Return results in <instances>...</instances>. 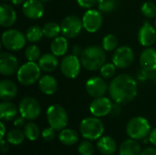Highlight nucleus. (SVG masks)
Here are the masks:
<instances>
[{
  "instance_id": "10",
  "label": "nucleus",
  "mask_w": 156,
  "mask_h": 155,
  "mask_svg": "<svg viewBox=\"0 0 156 155\" xmlns=\"http://www.w3.org/2000/svg\"><path fill=\"white\" fill-rule=\"evenodd\" d=\"M134 59L133 49L128 46H122L115 49L112 56L113 64L120 69L128 68Z\"/></svg>"
},
{
  "instance_id": "4",
  "label": "nucleus",
  "mask_w": 156,
  "mask_h": 155,
  "mask_svg": "<svg viewBox=\"0 0 156 155\" xmlns=\"http://www.w3.org/2000/svg\"><path fill=\"white\" fill-rule=\"evenodd\" d=\"M126 132L128 136L133 140H144L151 132V125L144 117H134L129 121Z\"/></svg>"
},
{
  "instance_id": "28",
  "label": "nucleus",
  "mask_w": 156,
  "mask_h": 155,
  "mask_svg": "<svg viewBox=\"0 0 156 155\" xmlns=\"http://www.w3.org/2000/svg\"><path fill=\"white\" fill-rule=\"evenodd\" d=\"M25 138H26V136H25L24 132H22L19 129H13V130L9 131L6 135V141L8 142V143L12 144V145L21 144L24 142Z\"/></svg>"
},
{
  "instance_id": "30",
  "label": "nucleus",
  "mask_w": 156,
  "mask_h": 155,
  "mask_svg": "<svg viewBox=\"0 0 156 155\" xmlns=\"http://www.w3.org/2000/svg\"><path fill=\"white\" fill-rule=\"evenodd\" d=\"M43 35V28H41L39 26H32L27 30L26 37L29 42L36 43L42 38Z\"/></svg>"
},
{
  "instance_id": "39",
  "label": "nucleus",
  "mask_w": 156,
  "mask_h": 155,
  "mask_svg": "<svg viewBox=\"0 0 156 155\" xmlns=\"http://www.w3.org/2000/svg\"><path fill=\"white\" fill-rule=\"evenodd\" d=\"M77 2H78L80 6H81L83 8L90 9L95 5L97 0H77Z\"/></svg>"
},
{
  "instance_id": "37",
  "label": "nucleus",
  "mask_w": 156,
  "mask_h": 155,
  "mask_svg": "<svg viewBox=\"0 0 156 155\" xmlns=\"http://www.w3.org/2000/svg\"><path fill=\"white\" fill-rule=\"evenodd\" d=\"M79 153L80 155H93L94 146L89 141H83L79 145Z\"/></svg>"
},
{
  "instance_id": "46",
  "label": "nucleus",
  "mask_w": 156,
  "mask_h": 155,
  "mask_svg": "<svg viewBox=\"0 0 156 155\" xmlns=\"http://www.w3.org/2000/svg\"><path fill=\"white\" fill-rule=\"evenodd\" d=\"M0 125H1V140L4 138V136H5V125H4V123L1 122H0Z\"/></svg>"
},
{
  "instance_id": "40",
  "label": "nucleus",
  "mask_w": 156,
  "mask_h": 155,
  "mask_svg": "<svg viewBox=\"0 0 156 155\" xmlns=\"http://www.w3.org/2000/svg\"><path fill=\"white\" fill-rule=\"evenodd\" d=\"M25 121H26V119L24 117L20 116V117H17L14 120L13 124L16 128H21L22 126H25Z\"/></svg>"
},
{
  "instance_id": "29",
  "label": "nucleus",
  "mask_w": 156,
  "mask_h": 155,
  "mask_svg": "<svg viewBox=\"0 0 156 155\" xmlns=\"http://www.w3.org/2000/svg\"><path fill=\"white\" fill-rule=\"evenodd\" d=\"M42 28L44 36L48 38H55L58 37V34L61 31L60 26H58L56 22H48Z\"/></svg>"
},
{
  "instance_id": "8",
  "label": "nucleus",
  "mask_w": 156,
  "mask_h": 155,
  "mask_svg": "<svg viewBox=\"0 0 156 155\" xmlns=\"http://www.w3.org/2000/svg\"><path fill=\"white\" fill-rule=\"evenodd\" d=\"M18 111L22 117L27 121L36 120L41 112V108L38 101L32 97L23 98L18 105Z\"/></svg>"
},
{
  "instance_id": "42",
  "label": "nucleus",
  "mask_w": 156,
  "mask_h": 155,
  "mask_svg": "<svg viewBox=\"0 0 156 155\" xmlns=\"http://www.w3.org/2000/svg\"><path fill=\"white\" fill-rule=\"evenodd\" d=\"M141 155H156V149L154 147H148L142 152Z\"/></svg>"
},
{
  "instance_id": "41",
  "label": "nucleus",
  "mask_w": 156,
  "mask_h": 155,
  "mask_svg": "<svg viewBox=\"0 0 156 155\" xmlns=\"http://www.w3.org/2000/svg\"><path fill=\"white\" fill-rule=\"evenodd\" d=\"M149 142L156 146V128H154L153 131H151L150 134H149Z\"/></svg>"
},
{
  "instance_id": "45",
  "label": "nucleus",
  "mask_w": 156,
  "mask_h": 155,
  "mask_svg": "<svg viewBox=\"0 0 156 155\" xmlns=\"http://www.w3.org/2000/svg\"><path fill=\"white\" fill-rule=\"evenodd\" d=\"M11 2L15 5H24L26 0H11Z\"/></svg>"
},
{
  "instance_id": "32",
  "label": "nucleus",
  "mask_w": 156,
  "mask_h": 155,
  "mask_svg": "<svg viewBox=\"0 0 156 155\" xmlns=\"http://www.w3.org/2000/svg\"><path fill=\"white\" fill-rule=\"evenodd\" d=\"M118 39L113 34L106 35L102 39V48L105 51H113L117 48Z\"/></svg>"
},
{
  "instance_id": "25",
  "label": "nucleus",
  "mask_w": 156,
  "mask_h": 155,
  "mask_svg": "<svg viewBox=\"0 0 156 155\" xmlns=\"http://www.w3.org/2000/svg\"><path fill=\"white\" fill-rule=\"evenodd\" d=\"M16 114L17 108L13 102L4 100L0 104V118L2 121H11L16 116Z\"/></svg>"
},
{
  "instance_id": "12",
  "label": "nucleus",
  "mask_w": 156,
  "mask_h": 155,
  "mask_svg": "<svg viewBox=\"0 0 156 155\" xmlns=\"http://www.w3.org/2000/svg\"><path fill=\"white\" fill-rule=\"evenodd\" d=\"M83 27L90 33L97 32L102 25V16L98 10L89 9L82 17Z\"/></svg>"
},
{
  "instance_id": "22",
  "label": "nucleus",
  "mask_w": 156,
  "mask_h": 155,
  "mask_svg": "<svg viewBox=\"0 0 156 155\" xmlns=\"http://www.w3.org/2000/svg\"><path fill=\"white\" fill-rule=\"evenodd\" d=\"M38 65L41 70L45 72H52L58 68V60L57 56H55L53 53H46L39 58Z\"/></svg>"
},
{
  "instance_id": "1",
  "label": "nucleus",
  "mask_w": 156,
  "mask_h": 155,
  "mask_svg": "<svg viewBox=\"0 0 156 155\" xmlns=\"http://www.w3.org/2000/svg\"><path fill=\"white\" fill-rule=\"evenodd\" d=\"M112 100L117 104H127L137 95V84L133 78L128 74L115 77L109 87Z\"/></svg>"
},
{
  "instance_id": "5",
  "label": "nucleus",
  "mask_w": 156,
  "mask_h": 155,
  "mask_svg": "<svg viewBox=\"0 0 156 155\" xmlns=\"http://www.w3.org/2000/svg\"><path fill=\"white\" fill-rule=\"evenodd\" d=\"M41 69L34 61H27L17 70V80L25 86H29L37 82L40 77Z\"/></svg>"
},
{
  "instance_id": "9",
  "label": "nucleus",
  "mask_w": 156,
  "mask_h": 155,
  "mask_svg": "<svg viewBox=\"0 0 156 155\" xmlns=\"http://www.w3.org/2000/svg\"><path fill=\"white\" fill-rule=\"evenodd\" d=\"M60 27L64 37L68 38H74L80 34L83 23L77 16H69L62 20Z\"/></svg>"
},
{
  "instance_id": "15",
  "label": "nucleus",
  "mask_w": 156,
  "mask_h": 155,
  "mask_svg": "<svg viewBox=\"0 0 156 155\" xmlns=\"http://www.w3.org/2000/svg\"><path fill=\"white\" fill-rule=\"evenodd\" d=\"M86 90L91 97L96 99L105 95L108 90V86L103 79L100 77H93L87 80Z\"/></svg>"
},
{
  "instance_id": "34",
  "label": "nucleus",
  "mask_w": 156,
  "mask_h": 155,
  "mask_svg": "<svg viewBox=\"0 0 156 155\" xmlns=\"http://www.w3.org/2000/svg\"><path fill=\"white\" fill-rule=\"evenodd\" d=\"M26 58L28 61H36L40 58V49L37 45H29L25 51Z\"/></svg>"
},
{
  "instance_id": "27",
  "label": "nucleus",
  "mask_w": 156,
  "mask_h": 155,
  "mask_svg": "<svg viewBox=\"0 0 156 155\" xmlns=\"http://www.w3.org/2000/svg\"><path fill=\"white\" fill-rule=\"evenodd\" d=\"M58 139L61 143L67 146H71L74 145L78 143L79 141V135L78 133L71 129H63L60 131Z\"/></svg>"
},
{
  "instance_id": "35",
  "label": "nucleus",
  "mask_w": 156,
  "mask_h": 155,
  "mask_svg": "<svg viewBox=\"0 0 156 155\" xmlns=\"http://www.w3.org/2000/svg\"><path fill=\"white\" fill-rule=\"evenodd\" d=\"M142 13L148 18L156 17V5L152 2H146L142 6Z\"/></svg>"
},
{
  "instance_id": "38",
  "label": "nucleus",
  "mask_w": 156,
  "mask_h": 155,
  "mask_svg": "<svg viewBox=\"0 0 156 155\" xmlns=\"http://www.w3.org/2000/svg\"><path fill=\"white\" fill-rule=\"evenodd\" d=\"M41 135H42V138L45 141H47V142L52 141L56 136V130L54 128H52V127L46 128L45 130H43Z\"/></svg>"
},
{
  "instance_id": "23",
  "label": "nucleus",
  "mask_w": 156,
  "mask_h": 155,
  "mask_svg": "<svg viewBox=\"0 0 156 155\" xmlns=\"http://www.w3.org/2000/svg\"><path fill=\"white\" fill-rule=\"evenodd\" d=\"M40 90L46 95H52L58 90V82L56 79L50 75H45L40 78L38 81Z\"/></svg>"
},
{
  "instance_id": "31",
  "label": "nucleus",
  "mask_w": 156,
  "mask_h": 155,
  "mask_svg": "<svg viewBox=\"0 0 156 155\" xmlns=\"http://www.w3.org/2000/svg\"><path fill=\"white\" fill-rule=\"evenodd\" d=\"M23 132L25 133L26 138L30 140V141L37 140L39 137V134H40V131H39L38 126L36 123L31 122L25 124Z\"/></svg>"
},
{
  "instance_id": "44",
  "label": "nucleus",
  "mask_w": 156,
  "mask_h": 155,
  "mask_svg": "<svg viewBox=\"0 0 156 155\" xmlns=\"http://www.w3.org/2000/svg\"><path fill=\"white\" fill-rule=\"evenodd\" d=\"M72 51H73V55L79 56V55H81V53H82V51H83V50H81V48H80V47H79V46H75V47H73Z\"/></svg>"
},
{
  "instance_id": "21",
  "label": "nucleus",
  "mask_w": 156,
  "mask_h": 155,
  "mask_svg": "<svg viewBox=\"0 0 156 155\" xmlns=\"http://www.w3.org/2000/svg\"><path fill=\"white\" fill-rule=\"evenodd\" d=\"M97 149L101 154L112 155L116 152L117 144L111 136H103L97 143Z\"/></svg>"
},
{
  "instance_id": "7",
  "label": "nucleus",
  "mask_w": 156,
  "mask_h": 155,
  "mask_svg": "<svg viewBox=\"0 0 156 155\" xmlns=\"http://www.w3.org/2000/svg\"><path fill=\"white\" fill-rule=\"evenodd\" d=\"M27 37L17 29H8L2 35V43L4 47L11 51L20 50L26 45Z\"/></svg>"
},
{
  "instance_id": "17",
  "label": "nucleus",
  "mask_w": 156,
  "mask_h": 155,
  "mask_svg": "<svg viewBox=\"0 0 156 155\" xmlns=\"http://www.w3.org/2000/svg\"><path fill=\"white\" fill-rule=\"evenodd\" d=\"M138 39L142 46L151 47L156 41V28L149 22H145L139 30Z\"/></svg>"
},
{
  "instance_id": "6",
  "label": "nucleus",
  "mask_w": 156,
  "mask_h": 155,
  "mask_svg": "<svg viewBox=\"0 0 156 155\" xmlns=\"http://www.w3.org/2000/svg\"><path fill=\"white\" fill-rule=\"evenodd\" d=\"M47 120L50 127L56 131H61L67 126L69 117L62 106L54 104L49 106L47 111Z\"/></svg>"
},
{
  "instance_id": "24",
  "label": "nucleus",
  "mask_w": 156,
  "mask_h": 155,
  "mask_svg": "<svg viewBox=\"0 0 156 155\" xmlns=\"http://www.w3.org/2000/svg\"><path fill=\"white\" fill-rule=\"evenodd\" d=\"M120 155H141L142 150L136 140L129 139L124 141L119 149Z\"/></svg>"
},
{
  "instance_id": "3",
  "label": "nucleus",
  "mask_w": 156,
  "mask_h": 155,
  "mask_svg": "<svg viewBox=\"0 0 156 155\" xmlns=\"http://www.w3.org/2000/svg\"><path fill=\"white\" fill-rule=\"evenodd\" d=\"M80 131L85 139L95 141L102 136L104 132V125L98 117H88L80 122Z\"/></svg>"
},
{
  "instance_id": "48",
  "label": "nucleus",
  "mask_w": 156,
  "mask_h": 155,
  "mask_svg": "<svg viewBox=\"0 0 156 155\" xmlns=\"http://www.w3.org/2000/svg\"><path fill=\"white\" fill-rule=\"evenodd\" d=\"M154 25H155V28H156V19H155V23H154Z\"/></svg>"
},
{
  "instance_id": "18",
  "label": "nucleus",
  "mask_w": 156,
  "mask_h": 155,
  "mask_svg": "<svg viewBox=\"0 0 156 155\" xmlns=\"http://www.w3.org/2000/svg\"><path fill=\"white\" fill-rule=\"evenodd\" d=\"M16 21V13L15 9L7 5L2 4L0 5V25L3 27L12 26Z\"/></svg>"
},
{
  "instance_id": "20",
  "label": "nucleus",
  "mask_w": 156,
  "mask_h": 155,
  "mask_svg": "<svg viewBox=\"0 0 156 155\" xmlns=\"http://www.w3.org/2000/svg\"><path fill=\"white\" fill-rule=\"evenodd\" d=\"M17 94V87L10 79H3L0 82V99L2 100H13Z\"/></svg>"
},
{
  "instance_id": "16",
  "label": "nucleus",
  "mask_w": 156,
  "mask_h": 155,
  "mask_svg": "<svg viewBox=\"0 0 156 155\" xmlns=\"http://www.w3.org/2000/svg\"><path fill=\"white\" fill-rule=\"evenodd\" d=\"M23 14L29 19H38L44 14V5L40 0H27L22 7Z\"/></svg>"
},
{
  "instance_id": "47",
  "label": "nucleus",
  "mask_w": 156,
  "mask_h": 155,
  "mask_svg": "<svg viewBox=\"0 0 156 155\" xmlns=\"http://www.w3.org/2000/svg\"><path fill=\"white\" fill-rule=\"evenodd\" d=\"M40 1H41V2L43 3V2H48L49 0H40Z\"/></svg>"
},
{
  "instance_id": "13",
  "label": "nucleus",
  "mask_w": 156,
  "mask_h": 155,
  "mask_svg": "<svg viewBox=\"0 0 156 155\" xmlns=\"http://www.w3.org/2000/svg\"><path fill=\"white\" fill-rule=\"evenodd\" d=\"M19 69L17 58L8 52H3L0 55V72L4 76H12L17 73Z\"/></svg>"
},
{
  "instance_id": "26",
  "label": "nucleus",
  "mask_w": 156,
  "mask_h": 155,
  "mask_svg": "<svg viewBox=\"0 0 156 155\" xmlns=\"http://www.w3.org/2000/svg\"><path fill=\"white\" fill-rule=\"evenodd\" d=\"M50 49L51 52L57 57L65 55L68 51V40L66 37H57L53 38L50 45Z\"/></svg>"
},
{
  "instance_id": "2",
  "label": "nucleus",
  "mask_w": 156,
  "mask_h": 155,
  "mask_svg": "<svg viewBox=\"0 0 156 155\" xmlns=\"http://www.w3.org/2000/svg\"><path fill=\"white\" fill-rule=\"evenodd\" d=\"M106 54L103 48L98 46H90L86 48L80 55L82 67L90 71L101 69L105 64Z\"/></svg>"
},
{
  "instance_id": "33",
  "label": "nucleus",
  "mask_w": 156,
  "mask_h": 155,
  "mask_svg": "<svg viewBox=\"0 0 156 155\" xmlns=\"http://www.w3.org/2000/svg\"><path fill=\"white\" fill-rule=\"evenodd\" d=\"M120 0H98L99 9L104 13L112 12L119 5Z\"/></svg>"
},
{
  "instance_id": "14",
  "label": "nucleus",
  "mask_w": 156,
  "mask_h": 155,
  "mask_svg": "<svg viewBox=\"0 0 156 155\" xmlns=\"http://www.w3.org/2000/svg\"><path fill=\"white\" fill-rule=\"evenodd\" d=\"M112 103L110 99L106 97L96 98L90 105V111L91 114L95 117H104L107 116L112 111Z\"/></svg>"
},
{
  "instance_id": "19",
  "label": "nucleus",
  "mask_w": 156,
  "mask_h": 155,
  "mask_svg": "<svg viewBox=\"0 0 156 155\" xmlns=\"http://www.w3.org/2000/svg\"><path fill=\"white\" fill-rule=\"evenodd\" d=\"M140 64L144 70L153 71L156 69V49L148 48L140 56Z\"/></svg>"
},
{
  "instance_id": "11",
  "label": "nucleus",
  "mask_w": 156,
  "mask_h": 155,
  "mask_svg": "<svg viewBox=\"0 0 156 155\" xmlns=\"http://www.w3.org/2000/svg\"><path fill=\"white\" fill-rule=\"evenodd\" d=\"M80 61L76 55H69L63 58L60 63L62 74L69 79H75L80 71Z\"/></svg>"
},
{
  "instance_id": "36",
  "label": "nucleus",
  "mask_w": 156,
  "mask_h": 155,
  "mask_svg": "<svg viewBox=\"0 0 156 155\" xmlns=\"http://www.w3.org/2000/svg\"><path fill=\"white\" fill-rule=\"evenodd\" d=\"M116 73V66L113 63L104 64L101 68V74L104 79H111Z\"/></svg>"
},
{
  "instance_id": "49",
  "label": "nucleus",
  "mask_w": 156,
  "mask_h": 155,
  "mask_svg": "<svg viewBox=\"0 0 156 155\" xmlns=\"http://www.w3.org/2000/svg\"><path fill=\"white\" fill-rule=\"evenodd\" d=\"M2 1H7V0H2Z\"/></svg>"
},
{
  "instance_id": "43",
  "label": "nucleus",
  "mask_w": 156,
  "mask_h": 155,
  "mask_svg": "<svg viewBox=\"0 0 156 155\" xmlns=\"http://www.w3.org/2000/svg\"><path fill=\"white\" fill-rule=\"evenodd\" d=\"M1 151H2V153H6L8 151V145H7L6 142L4 141V139L1 140Z\"/></svg>"
}]
</instances>
